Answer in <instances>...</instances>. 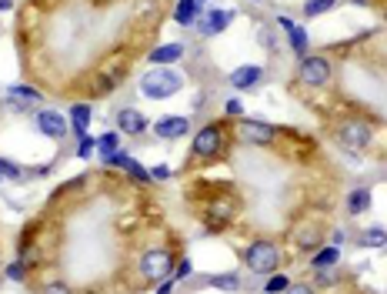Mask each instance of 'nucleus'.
I'll list each match as a JSON object with an SVG mask.
<instances>
[{
	"mask_svg": "<svg viewBox=\"0 0 387 294\" xmlns=\"http://www.w3.org/2000/svg\"><path fill=\"white\" fill-rule=\"evenodd\" d=\"M97 147L94 138H80V147H77V157H91V151Z\"/></svg>",
	"mask_w": 387,
	"mask_h": 294,
	"instance_id": "31",
	"label": "nucleus"
},
{
	"mask_svg": "<svg viewBox=\"0 0 387 294\" xmlns=\"http://www.w3.org/2000/svg\"><path fill=\"white\" fill-rule=\"evenodd\" d=\"M370 127H368V120H344L341 127H337V140L344 144V147H350V151H364L370 144Z\"/></svg>",
	"mask_w": 387,
	"mask_h": 294,
	"instance_id": "6",
	"label": "nucleus"
},
{
	"mask_svg": "<svg viewBox=\"0 0 387 294\" xmlns=\"http://www.w3.org/2000/svg\"><path fill=\"white\" fill-rule=\"evenodd\" d=\"M357 244H364V248H384V244H387V231H384V228H368L364 235H357Z\"/></svg>",
	"mask_w": 387,
	"mask_h": 294,
	"instance_id": "20",
	"label": "nucleus"
},
{
	"mask_svg": "<svg viewBox=\"0 0 387 294\" xmlns=\"http://www.w3.org/2000/svg\"><path fill=\"white\" fill-rule=\"evenodd\" d=\"M261 77H264V71H261L257 64H244V67H237V71L231 74V87H237V91H247V87H254Z\"/></svg>",
	"mask_w": 387,
	"mask_h": 294,
	"instance_id": "12",
	"label": "nucleus"
},
{
	"mask_svg": "<svg viewBox=\"0 0 387 294\" xmlns=\"http://www.w3.org/2000/svg\"><path fill=\"white\" fill-rule=\"evenodd\" d=\"M187 131H191V120L187 118H160L154 124V134L157 138H164V140H177V138H184V134H187Z\"/></svg>",
	"mask_w": 387,
	"mask_h": 294,
	"instance_id": "11",
	"label": "nucleus"
},
{
	"mask_svg": "<svg viewBox=\"0 0 387 294\" xmlns=\"http://www.w3.org/2000/svg\"><path fill=\"white\" fill-rule=\"evenodd\" d=\"M370 211V191L368 187H357V191H350L348 194V214L361 217Z\"/></svg>",
	"mask_w": 387,
	"mask_h": 294,
	"instance_id": "16",
	"label": "nucleus"
},
{
	"mask_svg": "<svg viewBox=\"0 0 387 294\" xmlns=\"http://www.w3.org/2000/svg\"><path fill=\"white\" fill-rule=\"evenodd\" d=\"M37 131L44 134V138H50V140H64L67 138V131H70V124H67V118H60L57 111H40L37 114Z\"/></svg>",
	"mask_w": 387,
	"mask_h": 294,
	"instance_id": "8",
	"label": "nucleus"
},
{
	"mask_svg": "<svg viewBox=\"0 0 387 294\" xmlns=\"http://www.w3.org/2000/svg\"><path fill=\"white\" fill-rule=\"evenodd\" d=\"M23 171H20L17 160H7V157H0V181H20Z\"/></svg>",
	"mask_w": 387,
	"mask_h": 294,
	"instance_id": "23",
	"label": "nucleus"
},
{
	"mask_svg": "<svg viewBox=\"0 0 387 294\" xmlns=\"http://www.w3.org/2000/svg\"><path fill=\"white\" fill-rule=\"evenodd\" d=\"M23 275H27V264H23V261H10V264H7V277H10V281H23Z\"/></svg>",
	"mask_w": 387,
	"mask_h": 294,
	"instance_id": "30",
	"label": "nucleus"
},
{
	"mask_svg": "<svg viewBox=\"0 0 387 294\" xmlns=\"http://www.w3.org/2000/svg\"><path fill=\"white\" fill-rule=\"evenodd\" d=\"M234 20V10H207L204 17L197 20V30L204 34V37H214V34H220V30H227Z\"/></svg>",
	"mask_w": 387,
	"mask_h": 294,
	"instance_id": "10",
	"label": "nucleus"
},
{
	"mask_svg": "<svg viewBox=\"0 0 387 294\" xmlns=\"http://www.w3.org/2000/svg\"><path fill=\"white\" fill-rule=\"evenodd\" d=\"M211 284L214 288H220V291H240V277L237 275H214Z\"/></svg>",
	"mask_w": 387,
	"mask_h": 294,
	"instance_id": "25",
	"label": "nucleus"
},
{
	"mask_svg": "<svg viewBox=\"0 0 387 294\" xmlns=\"http://www.w3.org/2000/svg\"><path fill=\"white\" fill-rule=\"evenodd\" d=\"M187 275H191V264H187V261H177V268L171 277H187Z\"/></svg>",
	"mask_w": 387,
	"mask_h": 294,
	"instance_id": "33",
	"label": "nucleus"
},
{
	"mask_svg": "<svg viewBox=\"0 0 387 294\" xmlns=\"http://www.w3.org/2000/svg\"><path fill=\"white\" fill-rule=\"evenodd\" d=\"M180 87H184V77L174 74V71H167V67H154V71H147V74L140 77V91L154 100L171 98V94H177Z\"/></svg>",
	"mask_w": 387,
	"mask_h": 294,
	"instance_id": "2",
	"label": "nucleus"
},
{
	"mask_svg": "<svg viewBox=\"0 0 387 294\" xmlns=\"http://www.w3.org/2000/svg\"><path fill=\"white\" fill-rule=\"evenodd\" d=\"M204 17V10H200V0H180L174 10V20L180 24V27H191V24H197V20Z\"/></svg>",
	"mask_w": 387,
	"mask_h": 294,
	"instance_id": "14",
	"label": "nucleus"
},
{
	"mask_svg": "<svg viewBox=\"0 0 387 294\" xmlns=\"http://www.w3.org/2000/svg\"><path fill=\"white\" fill-rule=\"evenodd\" d=\"M237 131H240V138L247 140V144H254V147H267V144H274V134H277L271 124H264V120H257V118L237 120Z\"/></svg>",
	"mask_w": 387,
	"mask_h": 294,
	"instance_id": "7",
	"label": "nucleus"
},
{
	"mask_svg": "<svg viewBox=\"0 0 387 294\" xmlns=\"http://www.w3.org/2000/svg\"><path fill=\"white\" fill-rule=\"evenodd\" d=\"M244 264L254 275H274L277 264H281V251H277L274 241H251L244 248Z\"/></svg>",
	"mask_w": 387,
	"mask_h": 294,
	"instance_id": "1",
	"label": "nucleus"
},
{
	"mask_svg": "<svg viewBox=\"0 0 387 294\" xmlns=\"http://www.w3.org/2000/svg\"><path fill=\"white\" fill-rule=\"evenodd\" d=\"M7 94L17 100H40L37 87H27V84H14V87H7Z\"/></svg>",
	"mask_w": 387,
	"mask_h": 294,
	"instance_id": "26",
	"label": "nucleus"
},
{
	"mask_svg": "<svg viewBox=\"0 0 387 294\" xmlns=\"http://www.w3.org/2000/svg\"><path fill=\"white\" fill-rule=\"evenodd\" d=\"M284 294H314V288H308V284H290Z\"/></svg>",
	"mask_w": 387,
	"mask_h": 294,
	"instance_id": "34",
	"label": "nucleus"
},
{
	"mask_svg": "<svg viewBox=\"0 0 387 294\" xmlns=\"http://www.w3.org/2000/svg\"><path fill=\"white\" fill-rule=\"evenodd\" d=\"M97 147H100V157L117 154V147H120V131H111V134L97 138Z\"/></svg>",
	"mask_w": 387,
	"mask_h": 294,
	"instance_id": "22",
	"label": "nucleus"
},
{
	"mask_svg": "<svg viewBox=\"0 0 387 294\" xmlns=\"http://www.w3.org/2000/svg\"><path fill=\"white\" fill-rule=\"evenodd\" d=\"M117 131L120 134H127V138H140L144 131H147V118L134 111V107H124V111H117Z\"/></svg>",
	"mask_w": 387,
	"mask_h": 294,
	"instance_id": "9",
	"label": "nucleus"
},
{
	"mask_svg": "<svg viewBox=\"0 0 387 294\" xmlns=\"http://www.w3.org/2000/svg\"><path fill=\"white\" fill-rule=\"evenodd\" d=\"M294 244H297L301 251H310V248H321V228H308L304 235L297 231V235H294Z\"/></svg>",
	"mask_w": 387,
	"mask_h": 294,
	"instance_id": "21",
	"label": "nucleus"
},
{
	"mask_svg": "<svg viewBox=\"0 0 387 294\" xmlns=\"http://www.w3.org/2000/svg\"><path fill=\"white\" fill-rule=\"evenodd\" d=\"M124 171H127L131 177H137L140 184H147V181H151V171H144V167H140L137 160H127V167H124Z\"/></svg>",
	"mask_w": 387,
	"mask_h": 294,
	"instance_id": "29",
	"label": "nucleus"
},
{
	"mask_svg": "<svg viewBox=\"0 0 387 294\" xmlns=\"http://www.w3.org/2000/svg\"><path fill=\"white\" fill-rule=\"evenodd\" d=\"M174 268H177V255L167 251V248H154V251H147V255L140 257V277L147 284L167 281V277L174 275Z\"/></svg>",
	"mask_w": 387,
	"mask_h": 294,
	"instance_id": "3",
	"label": "nucleus"
},
{
	"mask_svg": "<svg viewBox=\"0 0 387 294\" xmlns=\"http://www.w3.org/2000/svg\"><path fill=\"white\" fill-rule=\"evenodd\" d=\"M87 124H91V107L87 104H74L70 107V127H74V134L87 138Z\"/></svg>",
	"mask_w": 387,
	"mask_h": 294,
	"instance_id": "18",
	"label": "nucleus"
},
{
	"mask_svg": "<svg viewBox=\"0 0 387 294\" xmlns=\"http://www.w3.org/2000/svg\"><path fill=\"white\" fill-rule=\"evenodd\" d=\"M0 7H3V10H7V7H10V0H0Z\"/></svg>",
	"mask_w": 387,
	"mask_h": 294,
	"instance_id": "37",
	"label": "nucleus"
},
{
	"mask_svg": "<svg viewBox=\"0 0 387 294\" xmlns=\"http://www.w3.org/2000/svg\"><path fill=\"white\" fill-rule=\"evenodd\" d=\"M277 24H281V27L287 30V37H290V50H294L297 57H304V54H308V30H301V27H297V24H290L287 17H281Z\"/></svg>",
	"mask_w": 387,
	"mask_h": 294,
	"instance_id": "13",
	"label": "nucleus"
},
{
	"mask_svg": "<svg viewBox=\"0 0 387 294\" xmlns=\"http://www.w3.org/2000/svg\"><path fill=\"white\" fill-rule=\"evenodd\" d=\"M184 57V47L180 44H164V47H157V50H151V64L154 67H160V64H174V60Z\"/></svg>",
	"mask_w": 387,
	"mask_h": 294,
	"instance_id": "15",
	"label": "nucleus"
},
{
	"mask_svg": "<svg viewBox=\"0 0 387 294\" xmlns=\"http://www.w3.org/2000/svg\"><path fill=\"white\" fill-rule=\"evenodd\" d=\"M224 144H227V134H224V127L220 124H207L204 131H197V138H194V147H191V160H214V157H220L224 151Z\"/></svg>",
	"mask_w": 387,
	"mask_h": 294,
	"instance_id": "4",
	"label": "nucleus"
},
{
	"mask_svg": "<svg viewBox=\"0 0 387 294\" xmlns=\"http://www.w3.org/2000/svg\"><path fill=\"white\" fill-rule=\"evenodd\" d=\"M37 294H74L67 288V281H47V284H40Z\"/></svg>",
	"mask_w": 387,
	"mask_h": 294,
	"instance_id": "28",
	"label": "nucleus"
},
{
	"mask_svg": "<svg viewBox=\"0 0 387 294\" xmlns=\"http://www.w3.org/2000/svg\"><path fill=\"white\" fill-rule=\"evenodd\" d=\"M117 84H120V74H100V77L91 80V98H107V94H114Z\"/></svg>",
	"mask_w": 387,
	"mask_h": 294,
	"instance_id": "17",
	"label": "nucleus"
},
{
	"mask_svg": "<svg viewBox=\"0 0 387 294\" xmlns=\"http://www.w3.org/2000/svg\"><path fill=\"white\" fill-rule=\"evenodd\" d=\"M227 114H231V118L240 114V100H227Z\"/></svg>",
	"mask_w": 387,
	"mask_h": 294,
	"instance_id": "36",
	"label": "nucleus"
},
{
	"mask_svg": "<svg viewBox=\"0 0 387 294\" xmlns=\"http://www.w3.org/2000/svg\"><path fill=\"white\" fill-rule=\"evenodd\" d=\"M330 74H334V67H330V60L321 57V54H304L301 64H297V77H301V84H308V87L328 84Z\"/></svg>",
	"mask_w": 387,
	"mask_h": 294,
	"instance_id": "5",
	"label": "nucleus"
},
{
	"mask_svg": "<svg viewBox=\"0 0 387 294\" xmlns=\"http://www.w3.org/2000/svg\"><path fill=\"white\" fill-rule=\"evenodd\" d=\"M151 177H154V181H167V177H171V167H167V164H157L154 171H151Z\"/></svg>",
	"mask_w": 387,
	"mask_h": 294,
	"instance_id": "32",
	"label": "nucleus"
},
{
	"mask_svg": "<svg viewBox=\"0 0 387 294\" xmlns=\"http://www.w3.org/2000/svg\"><path fill=\"white\" fill-rule=\"evenodd\" d=\"M287 288H290V277L287 275H277V271H274L271 281L264 284V291H267V294H281V291H287Z\"/></svg>",
	"mask_w": 387,
	"mask_h": 294,
	"instance_id": "27",
	"label": "nucleus"
},
{
	"mask_svg": "<svg viewBox=\"0 0 387 294\" xmlns=\"http://www.w3.org/2000/svg\"><path fill=\"white\" fill-rule=\"evenodd\" d=\"M334 3H337V0H308V3H304V17H321V14H328Z\"/></svg>",
	"mask_w": 387,
	"mask_h": 294,
	"instance_id": "24",
	"label": "nucleus"
},
{
	"mask_svg": "<svg viewBox=\"0 0 387 294\" xmlns=\"http://www.w3.org/2000/svg\"><path fill=\"white\" fill-rule=\"evenodd\" d=\"M341 261V251H337V244H328V248H317V255L310 257V268L317 271V268H334Z\"/></svg>",
	"mask_w": 387,
	"mask_h": 294,
	"instance_id": "19",
	"label": "nucleus"
},
{
	"mask_svg": "<svg viewBox=\"0 0 387 294\" xmlns=\"http://www.w3.org/2000/svg\"><path fill=\"white\" fill-rule=\"evenodd\" d=\"M171 291H174V277H167V281L157 288V294H171Z\"/></svg>",
	"mask_w": 387,
	"mask_h": 294,
	"instance_id": "35",
	"label": "nucleus"
}]
</instances>
